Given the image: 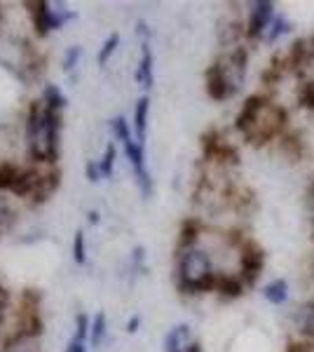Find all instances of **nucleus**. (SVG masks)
<instances>
[{"mask_svg": "<svg viewBox=\"0 0 314 352\" xmlns=\"http://www.w3.org/2000/svg\"><path fill=\"white\" fill-rule=\"evenodd\" d=\"M117 45H120V36H117V33L108 36V41H106L104 45H101V52H99V64H101V66L108 64V59H111V56L115 54Z\"/></svg>", "mask_w": 314, "mask_h": 352, "instance_id": "obj_19", "label": "nucleus"}, {"mask_svg": "<svg viewBox=\"0 0 314 352\" xmlns=\"http://www.w3.org/2000/svg\"><path fill=\"white\" fill-rule=\"evenodd\" d=\"M312 202H314V188H312Z\"/></svg>", "mask_w": 314, "mask_h": 352, "instance_id": "obj_35", "label": "nucleus"}, {"mask_svg": "<svg viewBox=\"0 0 314 352\" xmlns=\"http://www.w3.org/2000/svg\"><path fill=\"white\" fill-rule=\"evenodd\" d=\"M192 345L195 340H192V331L188 324L169 329V333L164 336V352H188Z\"/></svg>", "mask_w": 314, "mask_h": 352, "instance_id": "obj_9", "label": "nucleus"}, {"mask_svg": "<svg viewBox=\"0 0 314 352\" xmlns=\"http://www.w3.org/2000/svg\"><path fill=\"white\" fill-rule=\"evenodd\" d=\"M298 101L305 109H312L314 111V80H307L300 85L298 89Z\"/></svg>", "mask_w": 314, "mask_h": 352, "instance_id": "obj_20", "label": "nucleus"}, {"mask_svg": "<svg viewBox=\"0 0 314 352\" xmlns=\"http://www.w3.org/2000/svg\"><path fill=\"white\" fill-rule=\"evenodd\" d=\"M277 16V8L270 0H258V3L249 5V21H247V36L262 41L267 33V28L272 26Z\"/></svg>", "mask_w": 314, "mask_h": 352, "instance_id": "obj_6", "label": "nucleus"}, {"mask_svg": "<svg viewBox=\"0 0 314 352\" xmlns=\"http://www.w3.org/2000/svg\"><path fill=\"white\" fill-rule=\"evenodd\" d=\"M89 333H92V343L99 345L101 338H104V333H106V317L104 315L94 317V324H92V329H89Z\"/></svg>", "mask_w": 314, "mask_h": 352, "instance_id": "obj_24", "label": "nucleus"}, {"mask_svg": "<svg viewBox=\"0 0 314 352\" xmlns=\"http://www.w3.org/2000/svg\"><path fill=\"white\" fill-rule=\"evenodd\" d=\"M59 127L61 116L43 104L33 101L28 109L26 132H28V151L36 162L54 164L59 157Z\"/></svg>", "mask_w": 314, "mask_h": 352, "instance_id": "obj_2", "label": "nucleus"}, {"mask_svg": "<svg viewBox=\"0 0 314 352\" xmlns=\"http://www.w3.org/2000/svg\"><path fill=\"white\" fill-rule=\"evenodd\" d=\"M262 268H265V254L258 244L247 242L239 249V277L244 280V285H254L260 277Z\"/></svg>", "mask_w": 314, "mask_h": 352, "instance_id": "obj_7", "label": "nucleus"}, {"mask_svg": "<svg viewBox=\"0 0 314 352\" xmlns=\"http://www.w3.org/2000/svg\"><path fill=\"white\" fill-rule=\"evenodd\" d=\"M87 179L96 184L101 179V169H99V162H87Z\"/></svg>", "mask_w": 314, "mask_h": 352, "instance_id": "obj_27", "label": "nucleus"}, {"mask_svg": "<svg viewBox=\"0 0 314 352\" xmlns=\"http://www.w3.org/2000/svg\"><path fill=\"white\" fill-rule=\"evenodd\" d=\"M216 292L225 298H239L244 292V280L230 272H218V282H216Z\"/></svg>", "mask_w": 314, "mask_h": 352, "instance_id": "obj_11", "label": "nucleus"}, {"mask_svg": "<svg viewBox=\"0 0 314 352\" xmlns=\"http://www.w3.org/2000/svg\"><path fill=\"white\" fill-rule=\"evenodd\" d=\"M76 324H78V329H76V336H73V340H80V343H82V340L87 338V333H89V322H87V317H85L82 312L76 317Z\"/></svg>", "mask_w": 314, "mask_h": 352, "instance_id": "obj_25", "label": "nucleus"}, {"mask_svg": "<svg viewBox=\"0 0 314 352\" xmlns=\"http://www.w3.org/2000/svg\"><path fill=\"white\" fill-rule=\"evenodd\" d=\"M21 169L10 162H0V190H12L16 179H19Z\"/></svg>", "mask_w": 314, "mask_h": 352, "instance_id": "obj_18", "label": "nucleus"}, {"mask_svg": "<svg viewBox=\"0 0 314 352\" xmlns=\"http://www.w3.org/2000/svg\"><path fill=\"white\" fill-rule=\"evenodd\" d=\"M73 258H76L78 265H82L87 261V254H85V235L82 230L76 232V240H73Z\"/></svg>", "mask_w": 314, "mask_h": 352, "instance_id": "obj_23", "label": "nucleus"}, {"mask_svg": "<svg viewBox=\"0 0 314 352\" xmlns=\"http://www.w3.org/2000/svg\"><path fill=\"white\" fill-rule=\"evenodd\" d=\"M5 352H36V350H26V348H14V345H12V348H10V350H5Z\"/></svg>", "mask_w": 314, "mask_h": 352, "instance_id": "obj_32", "label": "nucleus"}, {"mask_svg": "<svg viewBox=\"0 0 314 352\" xmlns=\"http://www.w3.org/2000/svg\"><path fill=\"white\" fill-rule=\"evenodd\" d=\"M262 296H265V300L270 305H284L289 300V282L282 280V277L267 282V285L262 287Z\"/></svg>", "mask_w": 314, "mask_h": 352, "instance_id": "obj_13", "label": "nucleus"}, {"mask_svg": "<svg viewBox=\"0 0 314 352\" xmlns=\"http://www.w3.org/2000/svg\"><path fill=\"white\" fill-rule=\"evenodd\" d=\"M89 221H92V223H96V221H99V214L92 212V214H89Z\"/></svg>", "mask_w": 314, "mask_h": 352, "instance_id": "obj_33", "label": "nucleus"}, {"mask_svg": "<svg viewBox=\"0 0 314 352\" xmlns=\"http://www.w3.org/2000/svg\"><path fill=\"white\" fill-rule=\"evenodd\" d=\"M26 8H33L31 16L38 36H47L49 31H54V28L64 26L68 19H73L71 10H52V3H43V0L40 3H26Z\"/></svg>", "mask_w": 314, "mask_h": 352, "instance_id": "obj_5", "label": "nucleus"}, {"mask_svg": "<svg viewBox=\"0 0 314 352\" xmlns=\"http://www.w3.org/2000/svg\"><path fill=\"white\" fill-rule=\"evenodd\" d=\"M115 155H117V151H115V146H108L106 148V155H104V160L99 162V169H101V176H113V164H115Z\"/></svg>", "mask_w": 314, "mask_h": 352, "instance_id": "obj_22", "label": "nucleus"}, {"mask_svg": "<svg viewBox=\"0 0 314 352\" xmlns=\"http://www.w3.org/2000/svg\"><path fill=\"white\" fill-rule=\"evenodd\" d=\"M247 76V50L237 47L227 59H221L207 71V94L214 101H227L237 94Z\"/></svg>", "mask_w": 314, "mask_h": 352, "instance_id": "obj_4", "label": "nucleus"}, {"mask_svg": "<svg viewBox=\"0 0 314 352\" xmlns=\"http://www.w3.org/2000/svg\"><path fill=\"white\" fill-rule=\"evenodd\" d=\"M43 104L47 109H52L56 113H61V109L66 106V96L61 92L56 85H45V92H43Z\"/></svg>", "mask_w": 314, "mask_h": 352, "instance_id": "obj_17", "label": "nucleus"}, {"mask_svg": "<svg viewBox=\"0 0 314 352\" xmlns=\"http://www.w3.org/2000/svg\"><path fill=\"white\" fill-rule=\"evenodd\" d=\"M111 127H113V132H115L117 139L122 141V146L127 144V141H131V129H129V124L124 118H113Z\"/></svg>", "mask_w": 314, "mask_h": 352, "instance_id": "obj_21", "label": "nucleus"}, {"mask_svg": "<svg viewBox=\"0 0 314 352\" xmlns=\"http://www.w3.org/2000/svg\"><path fill=\"white\" fill-rule=\"evenodd\" d=\"M148 111H150V99H148V96H141V99L136 101V111H134V132H136V141H139V144L146 141Z\"/></svg>", "mask_w": 314, "mask_h": 352, "instance_id": "obj_14", "label": "nucleus"}, {"mask_svg": "<svg viewBox=\"0 0 314 352\" xmlns=\"http://www.w3.org/2000/svg\"><path fill=\"white\" fill-rule=\"evenodd\" d=\"M293 324L298 329V333L314 340V303L300 305V308L293 312Z\"/></svg>", "mask_w": 314, "mask_h": 352, "instance_id": "obj_10", "label": "nucleus"}, {"mask_svg": "<svg viewBox=\"0 0 314 352\" xmlns=\"http://www.w3.org/2000/svg\"><path fill=\"white\" fill-rule=\"evenodd\" d=\"M291 31H293V24H291V21L284 14L277 12L275 21H272V26L267 28V33H265V38H262V41L270 43V45H275V43L282 41V38H287Z\"/></svg>", "mask_w": 314, "mask_h": 352, "instance_id": "obj_15", "label": "nucleus"}, {"mask_svg": "<svg viewBox=\"0 0 314 352\" xmlns=\"http://www.w3.org/2000/svg\"><path fill=\"white\" fill-rule=\"evenodd\" d=\"M199 230H202L199 221H195V219L183 221V226H181V237H179V252H181V249L195 247V242H197V237H199Z\"/></svg>", "mask_w": 314, "mask_h": 352, "instance_id": "obj_16", "label": "nucleus"}, {"mask_svg": "<svg viewBox=\"0 0 314 352\" xmlns=\"http://www.w3.org/2000/svg\"><path fill=\"white\" fill-rule=\"evenodd\" d=\"M287 352H307V350H305V345H289Z\"/></svg>", "mask_w": 314, "mask_h": 352, "instance_id": "obj_31", "label": "nucleus"}, {"mask_svg": "<svg viewBox=\"0 0 314 352\" xmlns=\"http://www.w3.org/2000/svg\"><path fill=\"white\" fill-rule=\"evenodd\" d=\"M176 275H179V289L183 294L216 292V282H218V272L211 265L209 254L204 249H199L197 244L179 252Z\"/></svg>", "mask_w": 314, "mask_h": 352, "instance_id": "obj_3", "label": "nucleus"}, {"mask_svg": "<svg viewBox=\"0 0 314 352\" xmlns=\"http://www.w3.org/2000/svg\"><path fill=\"white\" fill-rule=\"evenodd\" d=\"M139 324H141V317H139V315H134V317L129 320V324H127V331H129V333H136V331H139Z\"/></svg>", "mask_w": 314, "mask_h": 352, "instance_id": "obj_29", "label": "nucleus"}, {"mask_svg": "<svg viewBox=\"0 0 314 352\" xmlns=\"http://www.w3.org/2000/svg\"><path fill=\"white\" fill-rule=\"evenodd\" d=\"M136 82L144 85L146 89L153 87V50L148 41L141 45V61L139 68H136Z\"/></svg>", "mask_w": 314, "mask_h": 352, "instance_id": "obj_12", "label": "nucleus"}, {"mask_svg": "<svg viewBox=\"0 0 314 352\" xmlns=\"http://www.w3.org/2000/svg\"><path fill=\"white\" fill-rule=\"evenodd\" d=\"M284 124H287V111H284L282 106L272 104V101L262 94L249 96L235 118L237 132L242 134L244 139H249L251 144L272 141L275 136H279Z\"/></svg>", "mask_w": 314, "mask_h": 352, "instance_id": "obj_1", "label": "nucleus"}, {"mask_svg": "<svg viewBox=\"0 0 314 352\" xmlns=\"http://www.w3.org/2000/svg\"><path fill=\"white\" fill-rule=\"evenodd\" d=\"M124 153H127L129 157V164L131 169H134V176H136V184H139L141 192L148 197L153 192V179H150V172H148L146 167V153H144V144H139V141H127L124 144Z\"/></svg>", "mask_w": 314, "mask_h": 352, "instance_id": "obj_8", "label": "nucleus"}, {"mask_svg": "<svg viewBox=\"0 0 314 352\" xmlns=\"http://www.w3.org/2000/svg\"><path fill=\"white\" fill-rule=\"evenodd\" d=\"M66 352H87V350H85V345L80 343V340H71V343H68V348H66Z\"/></svg>", "mask_w": 314, "mask_h": 352, "instance_id": "obj_30", "label": "nucleus"}, {"mask_svg": "<svg viewBox=\"0 0 314 352\" xmlns=\"http://www.w3.org/2000/svg\"><path fill=\"white\" fill-rule=\"evenodd\" d=\"M188 352H202V348H199V343H195V345H192V348L188 350Z\"/></svg>", "mask_w": 314, "mask_h": 352, "instance_id": "obj_34", "label": "nucleus"}, {"mask_svg": "<svg viewBox=\"0 0 314 352\" xmlns=\"http://www.w3.org/2000/svg\"><path fill=\"white\" fill-rule=\"evenodd\" d=\"M5 308H8V292L0 287V322H3V317H5Z\"/></svg>", "mask_w": 314, "mask_h": 352, "instance_id": "obj_28", "label": "nucleus"}, {"mask_svg": "<svg viewBox=\"0 0 314 352\" xmlns=\"http://www.w3.org/2000/svg\"><path fill=\"white\" fill-rule=\"evenodd\" d=\"M80 56H82V50H80L78 45L68 47V52H66V56H64V68H66V71H73V68H76Z\"/></svg>", "mask_w": 314, "mask_h": 352, "instance_id": "obj_26", "label": "nucleus"}]
</instances>
